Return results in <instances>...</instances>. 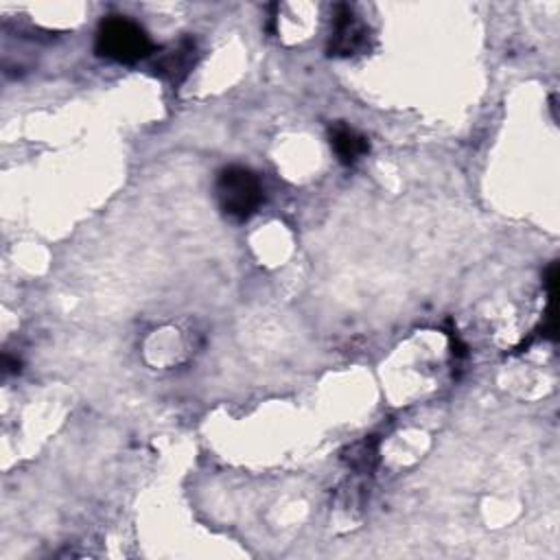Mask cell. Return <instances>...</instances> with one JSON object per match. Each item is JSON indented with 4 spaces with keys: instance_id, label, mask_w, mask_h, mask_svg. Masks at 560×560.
<instances>
[{
    "instance_id": "obj_1",
    "label": "cell",
    "mask_w": 560,
    "mask_h": 560,
    "mask_svg": "<svg viewBox=\"0 0 560 560\" xmlns=\"http://www.w3.org/2000/svg\"><path fill=\"white\" fill-rule=\"evenodd\" d=\"M214 195L223 214L234 221L249 219L265 199L258 175L238 164L225 166L217 173Z\"/></svg>"
},
{
    "instance_id": "obj_2",
    "label": "cell",
    "mask_w": 560,
    "mask_h": 560,
    "mask_svg": "<svg viewBox=\"0 0 560 560\" xmlns=\"http://www.w3.org/2000/svg\"><path fill=\"white\" fill-rule=\"evenodd\" d=\"M94 48L101 57L118 63H136L153 52L147 31L125 15H109L101 22Z\"/></svg>"
},
{
    "instance_id": "obj_3",
    "label": "cell",
    "mask_w": 560,
    "mask_h": 560,
    "mask_svg": "<svg viewBox=\"0 0 560 560\" xmlns=\"http://www.w3.org/2000/svg\"><path fill=\"white\" fill-rule=\"evenodd\" d=\"M368 46H370L368 26L357 18L352 7L337 4L335 20H332V33H330V42H328V55L350 57V55L363 52Z\"/></svg>"
},
{
    "instance_id": "obj_4",
    "label": "cell",
    "mask_w": 560,
    "mask_h": 560,
    "mask_svg": "<svg viewBox=\"0 0 560 560\" xmlns=\"http://www.w3.org/2000/svg\"><path fill=\"white\" fill-rule=\"evenodd\" d=\"M195 55H197L195 42L190 37H184L158 55V59L153 61V72L160 79L168 81L171 85H177L190 72L195 63Z\"/></svg>"
},
{
    "instance_id": "obj_5",
    "label": "cell",
    "mask_w": 560,
    "mask_h": 560,
    "mask_svg": "<svg viewBox=\"0 0 560 560\" xmlns=\"http://www.w3.org/2000/svg\"><path fill=\"white\" fill-rule=\"evenodd\" d=\"M330 147H332L337 160L346 166H352L370 151L368 138L343 122H337L330 127Z\"/></svg>"
}]
</instances>
